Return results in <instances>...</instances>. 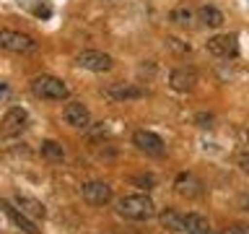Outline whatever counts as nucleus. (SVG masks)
<instances>
[{
  "mask_svg": "<svg viewBox=\"0 0 249 234\" xmlns=\"http://www.w3.org/2000/svg\"><path fill=\"white\" fill-rule=\"evenodd\" d=\"M117 214L127 221H148V218L156 216V206L153 200L143 193H135V195H122L120 200L114 203Z\"/></svg>",
  "mask_w": 249,
  "mask_h": 234,
  "instance_id": "f257e3e1",
  "label": "nucleus"
},
{
  "mask_svg": "<svg viewBox=\"0 0 249 234\" xmlns=\"http://www.w3.org/2000/svg\"><path fill=\"white\" fill-rule=\"evenodd\" d=\"M31 94L44 101H62L70 97V89L57 76H36V78H31Z\"/></svg>",
  "mask_w": 249,
  "mask_h": 234,
  "instance_id": "f03ea898",
  "label": "nucleus"
},
{
  "mask_svg": "<svg viewBox=\"0 0 249 234\" xmlns=\"http://www.w3.org/2000/svg\"><path fill=\"white\" fill-rule=\"evenodd\" d=\"M36 42L34 37L29 34H21V31H13V29H0V50H8V52H16V55H29V52H36Z\"/></svg>",
  "mask_w": 249,
  "mask_h": 234,
  "instance_id": "7ed1b4c3",
  "label": "nucleus"
},
{
  "mask_svg": "<svg viewBox=\"0 0 249 234\" xmlns=\"http://www.w3.org/2000/svg\"><path fill=\"white\" fill-rule=\"evenodd\" d=\"M75 62L81 65L83 70H91V73H109L114 68V58L107 52H99V50H83L75 55Z\"/></svg>",
  "mask_w": 249,
  "mask_h": 234,
  "instance_id": "20e7f679",
  "label": "nucleus"
},
{
  "mask_svg": "<svg viewBox=\"0 0 249 234\" xmlns=\"http://www.w3.org/2000/svg\"><path fill=\"white\" fill-rule=\"evenodd\" d=\"M205 50L215 58H236L239 55V37L236 34H215L205 42Z\"/></svg>",
  "mask_w": 249,
  "mask_h": 234,
  "instance_id": "39448f33",
  "label": "nucleus"
},
{
  "mask_svg": "<svg viewBox=\"0 0 249 234\" xmlns=\"http://www.w3.org/2000/svg\"><path fill=\"white\" fill-rule=\"evenodd\" d=\"M26 125H29V112L23 107H13L0 120V133L3 136H21L26 130Z\"/></svg>",
  "mask_w": 249,
  "mask_h": 234,
  "instance_id": "423d86ee",
  "label": "nucleus"
},
{
  "mask_svg": "<svg viewBox=\"0 0 249 234\" xmlns=\"http://www.w3.org/2000/svg\"><path fill=\"white\" fill-rule=\"evenodd\" d=\"M174 190L182 195V198H202V193H205V185H202V179L197 175H192V172H179L177 179H174Z\"/></svg>",
  "mask_w": 249,
  "mask_h": 234,
  "instance_id": "0eeeda50",
  "label": "nucleus"
},
{
  "mask_svg": "<svg viewBox=\"0 0 249 234\" xmlns=\"http://www.w3.org/2000/svg\"><path fill=\"white\" fill-rule=\"evenodd\" d=\"M81 195H83L86 203H91V206H104V203L112 200V187H109L107 182L93 179V182L81 185Z\"/></svg>",
  "mask_w": 249,
  "mask_h": 234,
  "instance_id": "6e6552de",
  "label": "nucleus"
},
{
  "mask_svg": "<svg viewBox=\"0 0 249 234\" xmlns=\"http://www.w3.org/2000/svg\"><path fill=\"white\" fill-rule=\"evenodd\" d=\"M132 146L143 154H151V156H161L163 154V140L151 130H135L132 133Z\"/></svg>",
  "mask_w": 249,
  "mask_h": 234,
  "instance_id": "1a4fd4ad",
  "label": "nucleus"
},
{
  "mask_svg": "<svg viewBox=\"0 0 249 234\" xmlns=\"http://www.w3.org/2000/svg\"><path fill=\"white\" fill-rule=\"evenodd\" d=\"M169 86L179 94H190L197 86V73L192 68H174L169 76Z\"/></svg>",
  "mask_w": 249,
  "mask_h": 234,
  "instance_id": "9d476101",
  "label": "nucleus"
},
{
  "mask_svg": "<svg viewBox=\"0 0 249 234\" xmlns=\"http://www.w3.org/2000/svg\"><path fill=\"white\" fill-rule=\"evenodd\" d=\"M101 94L112 101H127V99H143L145 97V91L132 86V83H112L107 89H101Z\"/></svg>",
  "mask_w": 249,
  "mask_h": 234,
  "instance_id": "9b49d317",
  "label": "nucleus"
},
{
  "mask_svg": "<svg viewBox=\"0 0 249 234\" xmlns=\"http://www.w3.org/2000/svg\"><path fill=\"white\" fill-rule=\"evenodd\" d=\"M62 117H65V122L70 128H89L91 125V112L83 101H70L65 107V112H62Z\"/></svg>",
  "mask_w": 249,
  "mask_h": 234,
  "instance_id": "f8f14e48",
  "label": "nucleus"
},
{
  "mask_svg": "<svg viewBox=\"0 0 249 234\" xmlns=\"http://www.w3.org/2000/svg\"><path fill=\"white\" fill-rule=\"evenodd\" d=\"M13 206L18 208L23 216H29L31 221H34V218H44V216H47V211H44L42 203H39L36 198H29V195H16V198H13Z\"/></svg>",
  "mask_w": 249,
  "mask_h": 234,
  "instance_id": "ddd939ff",
  "label": "nucleus"
},
{
  "mask_svg": "<svg viewBox=\"0 0 249 234\" xmlns=\"http://www.w3.org/2000/svg\"><path fill=\"white\" fill-rule=\"evenodd\" d=\"M0 208H3L5 214L11 216V221H13L16 226H18L21 232H26V234H36V232H39V229H36V224L31 221L29 216H23L21 211H18V208L13 206V203H8V200H0Z\"/></svg>",
  "mask_w": 249,
  "mask_h": 234,
  "instance_id": "4468645a",
  "label": "nucleus"
},
{
  "mask_svg": "<svg viewBox=\"0 0 249 234\" xmlns=\"http://www.w3.org/2000/svg\"><path fill=\"white\" fill-rule=\"evenodd\" d=\"M184 232L187 234H213L210 229V221L200 214H187L184 216Z\"/></svg>",
  "mask_w": 249,
  "mask_h": 234,
  "instance_id": "2eb2a0df",
  "label": "nucleus"
},
{
  "mask_svg": "<svg viewBox=\"0 0 249 234\" xmlns=\"http://www.w3.org/2000/svg\"><path fill=\"white\" fill-rule=\"evenodd\" d=\"M159 221H161L163 229H169V232H184V216L179 214V211H174V208L161 211Z\"/></svg>",
  "mask_w": 249,
  "mask_h": 234,
  "instance_id": "dca6fc26",
  "label": "nucleus"
},
{
  "mask_svg": "<svg viewBox=\"0 0 249 234\" xmlns=\"http://www.w3.org/2000/svg\"><path fill=\"white\" fill-rule=\"evenodd\" d=\"M169 21L179 29H192L195 26V13H192V8H187V5H177L174 11L169 13Z\"/></svg>",
  "mask_w": 249,
  "mask_h": 234,
  "instance_id": "f3484780",
  "label": "nucleus"
},
{
  "mask_svg": "<svg viewBox=\"0 0 249 234\" xmlns=\"http://www.w3.org/2000/svg\"><path fill=\"white\" fill-rule=\"evenodd\" d=\"M197 19L202 21V26H210V29H218L223 23V13L213 5H202L197 11Z\"/></svg>",
  "mask_w": 249,
  "mask_h": 234,
  "instance_id": "a211bd4d",
  "label": "nucleus"
},
{
  "mask_svg": "<svg viewBox=\"0 0 249 234\" xmlns=\"http://www.w3.org/2000/svg\"><path fill=\"white\" fill-rule=\"evenodd\" d=\"M39 154H42L47 161H62L65 159V148H62V143H57V140H42Z\"/></svg>",
  "mask_w": 249,
  "mask_h": 234,
  "instance_id": "6ab92c4d",
  "label": "nucleus"
},
{
  "mask_svg": "<svg viewBox=\"0 0 249 234\" xmlns=\"http://www.w3.org/2000/svg\"><path fill=\"white\" fill-rule=\"evenodd\" d=\"M163 42H166V47H169V50H174L177 55H187V52L192 50L190 42H182V39H177V37H166Z\"/></svg>",
  "mask_w": 249,
  "mask_h": 234,
  "instance_id": "aec40b11",
  "label": "nucleus"
},
{
  "mask_svg": "<svg viewBox=\"0 0 249 234\" xmlns=\"http://www.w3.org/2000/svg\"><path fill=\"white\" fill-rule=\"evenodd\" d=\"M130 182H132V185H138V187H143V190H151L156 179H153L151 175H138V177H132Z\"/></svg>",
  "mask_w": 249,
  "mask_h": 234,
  "instance_id": "412c9836",
  "label": "nucleus"
},
{
  "mask_svg": "<svg viewBox=\"0 0 249 234\" xmlns=\"http://www.w3.org/2000/svg\"><path fill=\"white\" fill-rule=\"evenodd\" d=\"M221 234H249V226L247 224H231V226H226Z\"/></svg>",
  "mask_w": 249,
  "mask_h": 234,
  "instance_id": "4be33fe9",
  "label": "nucleus"
},
{
  "mask_svg": "<svg viewBox=\"0 0 249 234\" xmlns=\"http://www.w3.org/2000/svg\"><path fill=\"white\" fill-rule=\"evenodd\" d=\"M195 120H197V125H200V128H213V115H205V112H200L197 117H195Z\"/></svg>",
  "mask_w": 249,
  "mask_h": 234,
  "instance_id": "5701e85b",
  "label": "nucleus"
},
{
  "mask_svg": "<svg viewBox=\"0 0 249 234\" xmlns=\"http://www.w3.org/2000/svg\"><path fill=\"white\" fill-rule=\"evenodd\" d=\"M239 167H241V172H249V156H247V151L239 154Z\"/></svg>",
  "mask_w": 249,
  "mask_h": 234,
  "instance_id": "b1692460",
  "label": "nucleus"
},
{
  "mask_svg": "<svg viewBox=\"0 0 249 234\" xmlns=\"http://www.w3.org/2000/svg\"><path fill=\"white\" fill-rule=\"evenodd\" d=\"M5 94H8V86H5V83H0V101L5 99Z\"/></svg>",
  "mask_w": 249,
  "mask_h": 234,
  "instance_id": "393cba45",
  "label": "nucleus"
}]
</instances>
